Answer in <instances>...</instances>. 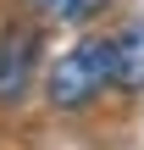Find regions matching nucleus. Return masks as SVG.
<instances>
[{
	"mask_svg": "<svg viewBox=\"0 0 144 150\" xmlns=\"http://www.w3.org/2000/svg\"><path fill=\"white\" fill-rule=\"evenodd\" d=\"M44 100L55 111H89L94 100H105L117 89V67H111V33H83L72 39L50 67H44Z\"/></svg>",
	"mask_w": 144,
	"mask_h": 150,
	"instance_id": "f257e3e1",
	"label": "nucleus"
},
{
	"mask_svg": "<svg viewBox=\"0 0 144 150\" xmlns=\"http://www.w3.org/2000/svg\"><path fill=\"white\" fill-rule=\"evenodd\" d=\"M33 83H44V22L11 11L0 22V111H17Z\"/></svg>",
	"mask_w": 144,
	"mask_h": 150,
	"instance_id": "f03ea898",
	"label": "nucleus"
},
{
	"mask_svg": "<svg viewBox=\"0 0 144 150\" xmlns=\"http://www.w3.org/2000/svg\"><path fill=\"white\" fill-rule=\"evenodd\" d=\"M111 67H117V95H144V17L111 28Z\"/></svg>",
	"mask_w": 144,
	"mask_h": 150,
	"instance_id": "7ed1b4c3",
	"label": "nucleus"
},
{
	"mask_svg": "<svg viewBox=\"0 0 144 150\" xmlns=\"http://www.w3.org/2000/svg\"><path fill=\"white\" fill-rule=\"evenodd\" d=\"M28 11L39 22H55V28H83V22L105 17L111 0H28Z\"/></svg>",
	"mask_w": 144,
	"mask_h": 150,
	"instance_id": "20e7f679",
	"label": "nucleus"
}]
</instances>
